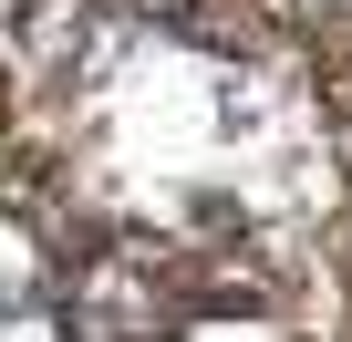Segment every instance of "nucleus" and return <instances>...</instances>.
<instances>
[{"label": "nucleus", "mask_w": 352, "mask_h": 342, "mask_svg": "<svg viewBox=\"0 0 352 342\" xmlns=\"http://www.w3.org/2000/svg\"><path fill=\"white\" fill-rule=\"evenodd\" d=\"M83 342H155V270H145L135 249L94 270V290H83Z\"/></svg>", "instance_id": "f257e3e1"}, {"label": "nucleus", "mask_w": 352, "mask_h": 342, "mask_svg": "<svg viewBox=\"0 0 352 342\" xmlns=\"http://www.w3.org/2000/svg\"><path fill=\"white\" fill-rule=\"evenodd\" d=\"M42 301V270H32V239L21 228H0V321H11V311H32Z\"/></svg>", "instance_id": "f03ea898"}, {"label": "nucleus", "mask_w": 352, "mask_h": 342, "mask_svg": "<svg viewBox=\"0 0 352 342\" xmlns=\"http://www.w3.org/2000/svg\"><path fill=\"white\" fill-rule=\"evenodd\" d=\"M0 342H63V321H52V301H32V311H11V321H0Z\"/></svg>", "instance_id": "7ed1b4c3"}, {"label": "nucleus", "mask_w": 352, "mask_h": 342, "mask_svg": "<svg viewBox=\"0 0 352 342\" xmlns=\"http://www.w3.org/2000/svg\"><path fill=\"white\" fill-rule=\"evenodd\" d=\"M321 11H352V0H321Z\"/></svg>", "instance_id": "20e7f679"}]
</instances>
